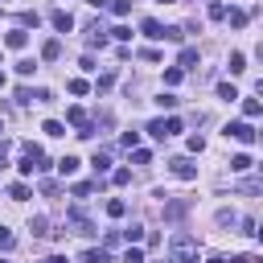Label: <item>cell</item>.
I'll return each instance as SVG.
<instances>
[{
    "instance_id": "obj_1",
    "label": "cell",
    "mask_w": 263,
    "mask_h": 263,
    "mask_svg": "<svg viewBox=\"0 0 263 263\" xmlns=\"http://www.w3.org/2000/svg\"><path fill=\"white\" fill-rule=\"evenodd\" d=\"M168 259H173V263H197V242H193V234L177 230V234L168 238Z\"/></svg>"
},
{
    "instance_id": "obj_2",
    "label": "cell",
    "mask_w": 263,
    "mask_h": 263,
    "mask_svg": "<svg viewBox=\"0 0 263 263\" xmlns=\"http://www.w3.org/2000/svg\"><path fill=\"white\" fill-rule=\"evenodd\" d=\"M66 226H70L74 234H95V222H90L82 210H70V214H66Z\"/></svg>"
},
{
    "instance_id": "obj_3",
    "label": "cell",
    "mask_w": 263,
    "mask_h": 263,
    "mask_svg": "<svg viewBox=\"0 0 263 263\" xmlns=\"http://www.w3.org/2000/svg\"><path fill=\"white\" fill-rule=\"evenodd\" d=\"M148 132H152L156 140H168V136L181 132V119H156V123H148Z\"/></svg>"
},
{
    "instance_id": "obj_4",
    "label": "cell",
    "mask_w": 263,
    "mask_h": 263,
    "mask_svg": "<svg viewBox=\"0 0 263 263\" xmlns=\"http://www.w3.org/2000/svg\"><path fill=\"white\" fill-rule=\"evenodd\" d=\"M226 136H234L238 144H255V127H251L247 119H238V123H226Z\"/></svg>"
},
{
    "instance_id": "obj_5",
    "label": "cell",
    "mask_w": 263,
    "mask_h": 263,
    "mask_svg": "<svg viewBox=\"0 0 263 263\" xmlns=\"http://www.w3.org/2000/svg\"><path fill=\"white\" fill-rule=\"evenodd\" d=\"M168 168H173V177H181V181H193V177H197V164H193L189 156H177V160H168Z\"/></svg>"
},
{
    "instance_id": "obj_6",
    "label": "cell",
    "mask_w": 263,
    "mask_h": 263,
    "mask_svg": "<svg viewBox=\"0 0 263 263\" xmlns=\"http://www.w3.org/2000/svg\"><path fill=\"white\" fill-rule=\"evenodd\" d=\"M185 214H189V201H185V197L164 201V218H168V222H177V218H185Z\"/></svg>"
},
{
    "instance_id": "obj_7",
    "label": "cell",
    "mask_w": 263,
    "mask_h": 263,
    "mask_svg": "<svg viewBox=\"0 0 263 263\" xmlns=\"http://www.w3.org/2000/svg\"><path fill=\"white\" fill-rule=\"evenodd\" d=\"M49 21H53V29H58V33H70V29H74V16H70L66 8H58V12L49 16Z\"/></svg>"
},
{
    "instance_id": "obj_8",
    "label": "cell",
    "mask_w": 263,
    "mask_h": 263,
    "mask_svg": "<svg viewBox=\"0 0 263 263\" xmlns=\"http://www.w3.org/2000/svg\"><path fill=\"white\" fill-rule=\"evenodd\" d=\"M140 29H144V37H152V41H164V25H160V21H152V16H148Z\"/></svg>"
},
{
    "instance_id": "obj_9",
    "label": "cell",
    "mask_w": 263,
    "mask_h": 263,
    "mask_svg": "<svg viewBox=\"0 0 263 263\" xmlns=\"http://www.w3.org/2000/svg\"><path fill=\"white\" fill-rule=\"evenodd\" d=\"M25 41H29V33H25V29H12V33L4 37V45H8V49H25Z\"/></svg>"
},
{
    "instance_id": "obj_10",
    "label": "cell",
    "mask_w": 263,
    "mask_h": 263,
    "mask_svg": "<svg viewBox=\"0 0 263 263\" xmlns=\"http://www.w3.org/2000/svg\"><path fill=\"white\" fill-rule=\"evenodd\" d=\"M29 230H33L37 238H45V234H53V230H49V218H45V214H37V218L29 222Z\"/></svg>"
},
{
    "instance_id": "obj_11",
    "label": "cell",
    "mask_w": 263,
    "mask_h": 263,
    "mask_svg": "<svg viewBox=\"0 0 263 263\" xmlns=\"http://www.w3.org/2000/svg\"><path fill=\"white\" fill-rule=\"evenodd\" d=\"M41 58H45V62H58V58H62V41H45V45H41Z\"/></svg>"
},
{
    "instance_id": "obj_12",
    "label": "cell",
    "mask_w": 263,
    "mask_h": 263,
    "mask_svg": "<svg viewBox=\"0 0 263 263\" xmlns=\"http://www.w3.org/2000/svg\"><path fill=\"white\" fill-rule=\"evenodd\" d=\"M86 45H99V49H103V45H107V29H103V25H95V29H90V37H86Z\"/></svg>"
},
{
    "instance_id": "obj_13",
    "label": "cell",
    "mask_w": 263,
    "mask_h": 263,
    "mask_svg": "<svg viewBox=\"0 0 263 263\" xmlns=\"http://www.w3.org/2000/svg\"><path fill=\"white\" fill-rule=\"evenodd\" d=\"M58 173H62V177L78 173V156H62V160H58Z\"/></svg>"
},
{
    "instance_id": "obj_14",
    "label": "cell",
    "mask_w": 263,
    "mask_h": 263,
    "mask_svg": "<svg viewBox=\"0 0 263 263\" xmlns=\"http://www.w3.org/2000/svg\"><path fill=\"white\" fill-rule=\"evenodd\" d=\"M107 214H111V218H123V214H127V201H123V197H111V201H107Z\"/></svg>"
},
{
    "instance_id": "obj_15",
    "label": "cell",
    "mask_w": 263,
    "mask_h": 263,
    "mask_svg": "<svg viewBox=\"0 0 263 263\" xmlns=\"http://www.w3.org/2000/svg\"><path fill=\"white\" fill-rule=\"evenodd\" d=\"M193 62H197V49H193V45H185V49H181V66H177V70H189Z\"/></svg>"
},
{
    "instance_id": "obj_16",
    "label": "cell",
    "mask_w": 263,
    "mask_h": 263,
    "mask_svg": "<svg viewBox=\"0 0 263 263\" xmlns=\"http://www.w3.org/2000/svg\"><path fill=\"white\" fill-rule=\"evenodd\" d=\"M66 119H70L74 127H86V111H82V107H70V111H66Z\"/></svg>"
},
{
    "instance_id": "obj_17",
    "label": "cell",
    "mask_w": 263,
    "mask_h": 263,
    "mask_svg": "<svg viewBox=\"0 0 263 263\" xmlns=\"http://www.w3.org/2000/svg\"><path fill=\"white\" fill-rule=\"evenodd\" d=\"M8 197H12V201H25V197H29V185H25V181L8 185Z\"/></svg>"
},
{
    "instance_id": "obj_18",
    "label": "cell",
    "mask_w": 263,
    "mask_h": 263,
    "mask_svg": "<svg viewBox=\"0 0 263 263\" xmlns=\"http://www.w3.org/2000/svg\"><path fill=\"white\" fill-rule=\"evenodd\" d=\"M78 263H107V251H103V247H99V251H82Z\"/></svg>"
},
{
    "instance_id": "obj_19",
    "label": "cell",
    "mask_w": 263,
    "mask_h": 263,
    "mask_svg": "<svg viewBox=\"0 0 263 263\" xmlns=\"http://www.w3.org/2000/svg\"><path fill=\"white\" fill-rule=\"evenodd\" d=\"M66 90H70V95H86L90 86H86V78H70V82H66Z\"/></svg>"
},
{
    "instance_id": "obj_20",
    "label": "cell",
    "mask_w": 263,
    "mask_h": 263,
    "mask_svg": "<svg viewBox=\"0 0 263 263\" xmlns=\"http://www.w3.org/2000/svg\"><path fill=\"white\" fill-rule=\"evenodd\" d=\"M218 99H226V103H234V99H238V90H234L230 82H218Z\"/></svg>"
},
{
    "instance_id": "obj_21",
    "label": "cell",
    "mask_w": 263,
    "mask_h": 263,
    "mask_svg": "<svg viewBox=\"0 0 263 263\" xmlns=\"http://www.w3.org/2000/svg\"><path fill=\"white\" fill-rule=\"evenodd\" d=\"M230 168H234V173H247V168H251V156H247V152H238V156L230 160Z\"/></svg>"
},
{
    "instance_id": "obj_22",
    "label": "cell",
    "mask_w": 263,
    "mask_h": 263,
    "mask_svg": "<svg viewBox=\"0 0 263 263\" xmlns=\"http://www.w3.org/2000/svg\"><path fill=\"white\" fill-rule=\"evenodd\" d=\"M247 70V58L242 53H230V74H242Z\"/></svg>"
},
{
    "instance_id": "obj_23",
    "label": "cell",
    "mask_w": 263,
    "mask_h": 263,
    "mask_svg": "<svg viewBox=\"0 0 263 263\" xmlns=\"http://www.w3.org/2000/svg\"><path fill=\"white\" fill-rule=\"evenodd\" d=\"M259 111H263V107H259V99H247V103H242V115H247V119H255Z\"/></svg>"
},
{
    "instance_id": "obj_24",
    "label": "cell",
    "mask_w": 263,
    "mask_h": 263,
    "mask_svg": "<svg viewBox=\"0 0 263 263\" xmlns=\"http://www.w3.org/2000/svg\"><path fill=\"white\" fill-rule=\"evenodd\" d=\"M90 164H95V173H107V164H111V156H107V152H95V160H90Z\"/></svg>"
},
{
    "instance_id": "obj_25",
    "label": "cell",
    "mask_w": 263,
    "mask_h": 263,
    "mask_svg": "<svg viewBox=\"0 0 263 263\" xmlns=\"http://www.w3.org/2000/svg\"><path fill=\"white\" fill-rule=\"evenodd\" d=\"M119 234H123L127 242H140V238H144V226H127V230H119Z\"/></svg>"
},
{
    "instance_id": "obj_26",
    "label": "cell",
    "mask_w": 263,
    "mask_h": 263,
    "mask_svg": "<svg viewBox=\"0 0 263 263\" xmlns=\"http://www.w3.org/2000/svg\"><path fill=\"white\" fill-rule=\"evenodd\" d=\"M12 242H16V238H12V230H8V226H0V251H12Z\"/></svg>"
},
{
    "instance_id": "obj_27",
    "label": "cell",
    "mask_w": 263,
    "mask_h": 263,
    "mask_svg": "<svg viewBox=\"0 0 263 263\" xmlns=\"http://www.w3.org/2000/svg\"><path fill=\"white\" fill-rule=\"evenodd\" d=\"M181 74H185V70H177V66H168V70H164V82H168V86H177V82H181Z\"/></svg>"
},
{
    "instance_id": "obj_28",
    "label": "cell",
    "mask_w": 263,
    "mask_h": 263,
    "mask_svg": "<svg viewBox=\"0 0 263 263\" xmlns=\"http://www.w3.org/2000/svg\"><path fill=\"white\" fill-rule=\"evenodd\" d=\"M41 132H45V136H66V132H62V123H58V119H45V127H41Z\"/></svg>"
},
{
    "instance_id": "obj_29",
    "label": "cell",
    "mask_w": 263,
    "mask_h": 263,
    "mask_svg": "<svg viewBox=\"0 0 263 263\" xmlns=\"http://www.w3.org/2000/svg\"><path fill=\"white\" fill-rule=\"evenodd\" d=\"M111 8H115V16H127V12H132V0H115Z\"/></svg>"
},
{
    "instance_id": "obj_30",
    "label": "cell",
    "mask_w": 263,
    "mask_h": 263,
    "mask_svg": "<svg viewBox=\"0 0 263 263\" xmlns=\"http://www.w3.org/2000/svg\"><path fill=\"white\" fill-rule=\"evenodd\" d=\"M210 16H214V21H222V16H226V4H222V0H214V4H210Z\"/></svg>"
},
{
    "instance_id": "obj_31",
    "label": "cell",
    "mask_w": 263,
    "mask_h": 263,
    "mask_svg": "<svg viewBox=\"0 0 263 263\" xmlns=\"http://www.w3.org/2000/svg\"><path fill=\"white\" fill-rule=\"evenodd\" d=\"M247 16H251V12H238V8H234V12H230V25H234V29H242V25H247Z\"/></svg>"
},
{
    "instance_id": "obj_32",
    "label": "cell",
    "mask_w": 263,
    "mask_h": 263,
    "mask_svg": "<svg viewBox=\"0 0 263 263\" xmlns=\"http://www.w3.org/2000/svg\"><path fill=\"white\" fill-rule=\"evenodd\" d=\"M132 160H136V164H148V160H152V152H148V148H136V152H132Z\"/></svg>"
},
{
    "instance_id": "obj_33",
    "label": "cell",
    "mask_w": 263,
    "mask_h": 263,
    "mask_svg": "<svg viewBox=\"0 0 263 263\" xmlns=\"http://www.w3.org/2000/svg\"><path fill=\"white\" fill-rule=\"evenodd\" d=\"M58 189H62L58 181H41V193H45V197H58Z\"/></svg>"
},
{
    "instance_id": "obj_34",
    "label": "cell",
    "mask_w": 263,
    "mask_h": 263,
    "mask_svg": "<svg viewBox=\"0 0 263 263\" xmlns=\"http://www.w3.org/2000/svg\"><path fill=\"white\" fill-rule=\"evenodd\" d=\"M90 193H95V185H86V181H82V185H74V197H78V201H82V197H90Z\"/></svg>"
},
{
    "instance_id": "obj_35",
    "label": "cell",
    "mask_w": 263,
    "mask_h": 263,
    "mask_svg": "<svg viewBox=\"0 0 263 263\" xmlns=\"http://www.w3.org/2000/svg\"><path fill=\"white\" fill-rule=\"evenodd\" d=\"M33 70H37V66H33V62H16V74H21V78H29V74H33Z\"/></svg>"
},
{
    "instance_id": "obj_36",
    "label": "cell",
    "mask_w": 263,
    "mask_h": 263,
    "mask_svg": "<svg viewBox=\"0 0 263 263\" xmlns=\"http://www.w3.org/2000/svg\"><path fill=\"white\" fill-rule=\"evenodd\" d=\"M111 181H115V185H127V181H132V173H127V168H115V177H111Z\"/></svg>"
},
{
    "instance_id": "obj_37",
    "label": "cell",
    "mask_w": 263,
    "mask_h": 263,
    "mask_svg": "<svg viewBox=\"0 0 263 263\" xmlns=\"http://www.w3.org/2000/svg\"><path fill=\"white\" fill-rule=\"evenodd\" d=\"M123 263H144V255H140V251H132V247H127V255H123Z\"/></svg>"
},
{
    "instance_id": "obj_38",
    "label": "cell",
    "mask_w": 263,
    "mask_h": 263,
    "mask_svg": "<svg viewBox=\"0 0 263 263\" xmlns=\"http://www.w3.org/2000/svg\"><path fill=\"white\" fill-rule=\"evenodd\" d=\"M230 263H255V259H251V255H234Z\"/></svg>"
},
{
    "instance_id": "obj_39",
    "label": "cell",
    "mask_w": 263,
    "mask_h": 263,
    "mask_svg": "<svg viewBox=\"0 0 263 263\" xmlns=\"http://www.w3.org/2000/svg\"><path fill=\"white\" fill-rule=\"evenodd\" d=\"M210 263H226V259H222V255H214V259H210Z\"/></svg>"
},
{
    "instance_id": "obj_40",
    "label": "cell",
    "mask_w": 263,
    "mask_h": 263,
    "mask_svg": "<svg viewBox=\"0 0 263 263\" xmlns=\"http://www.w3.org/2000/svg\"><path fill=\"white\" fill-rule=\"evenodd\" d=\"M49 263H66V259H62V255H58V259H49Z\"/></svg>"
},
{
    "instance_id": "obj_41",
    "label": "cell",
    "mask_w": 263,
    "mask_h": 263,
    "mask_svg": "<svg viewBox=\"0 0 263 263\" xmlns=\"http://www.w3.org/2000/svg\"><path fill=\"white\" fill-rule=\"evenodd\" d=\"M160 4H173V0H160Z\"/></svg>"
},
{
    "instance_id": "obj_42",
    "label": "cell",
    "mask_w": 263,
    "mask_h": 263,
    "mask_svg": "<svg viewBox=\"0 0 263 263\" xmlns=\"http://www.w3.org/2000/svg\"><path fill=\"white\" fill-rule=\"evenodd\" d=\"M0 86H4V74H0Z\"/></svg>"
},
{
    "instance_id": "obj_43",
    "label": "cell",
    "mask_w": 263,
    "mask_h": 263,
    "mask_svg": "<svg viewBox=\"0 0 263 263\" xmlns=\"http://www.w3.org/2000/svg\"><path fill=\"white\" fill-rule=\"evenodd\" d=\"M0 263H8V259H0Z\"/></svg>"
},
{
    "instance_id": "obj_44",
    "label": "cell",
    "mask_w": 263,
    "mask_h": 263,
    "mask_svg": "<svg viewBox=\"0 0 263 263\" xmlns=\"http://www.w3.org/2000/svg\"><path fill=\"white\" fill-rule=\"evenodd\" d=\"M0 127H4V123H0Z\"/></svg>"
}]
</instances>
